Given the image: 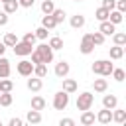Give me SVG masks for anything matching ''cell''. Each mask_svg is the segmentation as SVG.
Returning a JSON list of instances; mask_svg holds the SVG:
<instances>
[{
  "instance_id": "52",
  "label": "cell",
  "mask_w": 126,
  "mask_h": 126,
  "mask_svg": "<svg viewBox=\"0 0 126 126\" xmlns=\"http://www.w3.org/2000/svg\"><path fill=\"white\" fill-rule=\"evenodd\" d=\"M124 71H126V69H124Z\"/></svg>"
},
{
  "instance_id": "6",
  "label": "cell",
  "mask_w": 126,
  "mask_h": 126,
  "mask_svg": "<svg viewBox=\"0 0 126 126\" xmlns=\"http://www.w3.org/2000/svg\"><path fill=\"white\" fill-rule=\"evenodd\" d=\"M33 69H35V65H33L32 61H28V59H22V61L16 65V71H18L22 77H32V75H33Z\"/></svg>"
},
{
  "instance_id": "31",
  "label": "cell",
  "mask_w": 126,
  "mask_h": 126,
  "mask_svg": "<svg viewBox=\"0 0 126 126\" xmlns=\"http://www.w3.org/2000/svg\"><path fill=\"white\" fill-rule=\"evenodd\" d=\"M12 104V93H0V106H10Z\"/></svg>"
},
{
  "instance_id": "34",
  "label": "cell",
  "mask_w": 126,
  "mask_h": 126,
  "mask_svg": "<svg viewBox=\"0 0 126 126\" xmlns=\"http://www.w3.org/2000/svg\"><path fill=\"white\" fill-rule=\"evenodd\" d=\"M47 33H49V30H47V28H43V26H39V28L35 30V35H37V39H41V41H43V39H47Z\"/></svg>"
},
{
  "instance_id": "42",
  "label": "cell",
  "mask_w": 126,
  "mask_h": 126,
  "mask_svg": "<svg viewBox=\"0 0 126 126\" xmlns=\"http://www.w3.org/2000/svg\"><path fill=\"white\" fill-rule=\"evenodd\" d=\"M8 16H10V14H6L4 10L0 12V26H6V24H8Z\"/></svg>"
},
{
  "instance_id": "53",
  "label": "cell",
  "mask_w": 126,
  "mask_h": 126,
  "mask_svg": "<svg viewBox=\"0 0 126 126\" xmlns=\"http://www.w3.org/2000/svg\"><path fill=\"white\" fill-rule=\"evenodd\" d=\"M41 2H43V0H41Z\"/></svg>"
},
{
  "instance_id": "24",
  "label": "cell",
  "mask_w": 126,
  "mask_h": 126,
  "mask_svg": "<svg viewBox=\"0 0 126 126\" xmlns=\"http://www.w3.org/2000/svg\"><path fill=\"white\" fill-rule=\"evenodd\" d=\"M41 12H43L45 16L53 14V12H55V4H53V0H43V2H41Z\"/></svg>"
},
{
  "instance_id": "5",
  "label": "cell",
  "mask_w": 126,
  "mask_h": 126,
  "mask_svg": "<svg viewBox=\"0 0 126 126\" xmlns=\"http://www.w3.org/2000/svg\"><path fill=\"white\" fill-rule=\"evenodd\" d=\"M79 51L83 55H89L94 51V41H93V33H85L83 39H81V45H79Z\"/></svg>"
},
{
  "instance_id": "41",
  "label": "cell",
  "mask_w": 126,
  "mask_h": 126,
  "mask_svg": "<svg viewBox=\"0 0 126 126\" xmlns=\"http://www.w3.org/2000/svg\"><path fill=\"white\" fill-rule=\"evenodd\" d=\"M8 126H24V120L22 118H10Z\"/></svg>"
},
{
  "instance_id": "35",
  "label": "cell",
  "mask_w": 126,
  "mask_h": 126,
  "mask_svg": "<svg viewBox=\"0 0 126 126\" xmlns=\"http://www.w3.org/2000/svg\"><path fill=\"white\" fill-rule=\"evenodd\" d=\"M22 41H26V43H32V45H33V43L37 41V35H35V32H28V33L22 37Z\"/></svg>"
},
{
  "instance_id": "26",
  "label": "cell",
  "mask_w": 126,
  "mask_h": 126,
  "mask_svg": "<svg viewBox=\"0 0 126 126\" xmlns=\"http://www.w3.org/2000/svg\"><path fill=\"white\" fill-rule=\"evenodd\" d=\"M112 41H114V45H126V32H116L114 35H112Z\"/></svg>"
},
{
  "instance_id": "33",
  "label": "cell",
  "mask_w": 126,
  "mask_h": 126,
  "mask_svg": "<svg viewBox=\"0 0 126 126\" xmlns=\"http://www.w3.org/2000/svg\"><path fill=\"white\" fill-rule=\"evenodd\" d=\"M65 16H67V14H65V10H61V8H55V12H53V18H55V22H57V24H61V22L65 20Z\"/></svg>"
},
{
  "instance_id": "19",
  "label": "cell",
  "mask_w": 126,
  "mask_h": 126,
  "mask_svg": "<svg viewBox=\"0 0 126 126\" xmlns=\"http://www.w3.org/2000/svg\"><path fill=\"white\" fill-rule=\"evenodd\" d=\"M93 89H94V93H104V91L108 89V81H106V79H94Z\"/></svg>"
},
{
  "instance_id": "25",
  "label": "cell",
  "mask_w": 126,
  "mask_h": 126,
  "mask_svg": "<svg viewBox=\"0 0 126 126\" xmlns=\"http://www.w3.org/2000/svg\"><path fill=\"white\" fill-rule=\"evenodd\" d=\"M32 108L33 110H43L45 108V98L43 96H33L32 98Z\"/></svg>"
},
{
  "instance_id": "49",
  "label": "cell",
  "mask_w": 126,
  "mask_h": 126,
  "mask_svg": "<svg viewBox=\"0 0 126 126\" xmlns=\"http://www.w3.org/2000/svg\"><path fill=\"white\" fill-rule=\"evenodd\" d=\"M75 2H83V0H75Z\"/></svg>"
},
{
  "instance_id": "45",
  "label": "cell",
  "mask_w": 126,
  "mask_h": 126,
  "mask_svg": "<svg viewBox=\"0 0 126 126\" xmlns=\"http://www.w3.org/2000/svg\"><path fill=\"white\" fill-rule=\"evenodd\" d=\"M4 51H6V45H4V41H0V57L4 55Z\"/></svg>"
},
{
  "instance_id": "3",
  "label": "cell",
  "mask_w": 126,
  "mask_h": 126,
  "mask_svg": "<svg viewBox=\"0 0 126 126\" xmlns=\"http://www.w3.org/2000/svg\"><path fill=\"white\" fill-rule=\"evenodd\" d=\"M35 53L39 55L41 63H45V65L53 61V49L49 47V43H39V45L35 47Z\"/></svg>"
},
{
  "instance_id": "23",
  "label": "cell",
  "mask_w": 126,
  "mask_h": 126,
  "mask_svg": "<svg viewBox=\"0 0 126 126\" xmlns=\"http://www.w3.org/2000/svg\"><path fill=\"white\" fill-rule=\"evenodd\" d=\"M112 120L118 122V124H122V122L126 120V108H124V110H122V108H114V110H112Z\"/></svg>"
},
{
  "instance_id": "10",
  "label": "cell",
  "mask_w": 126,
  "mask_h": 126,
  "mask_svg": "<svg viewBox=\"0 0 126 126\" xmlns=\"http://www.w3.org/2000/svg\"><path fill=\"white\" fill-rule=\"evenodd\" d=\"M98 32H102L104 35H114V33H116V26H114L110 20H106V22H100Z\"/></svg>"
},
{
  "instance_id": "16",
  "label": "cell",
  "mask_w": 126,
  "mask_h": 126,
  "mask_svg": "<svg viewBox=\"0 0 126 126\" xmlns=\"http://www.w3.org/2000/svg\"><path fill=\"white\" fill-rule=\"evenodd\" d=\"M26 120L30 122V124H39L41 122V112L39 110H28V114H26Z\"/></svg>"
},
{
  "instance_id": "32",
  "label": "cell",
  "mask_w": 126,
  "mask_h": 126,
  "mask_svg": "<svg viewBox=\"0 0 126 126\" xmlns=\"http://www.w3.org/2000/svg\"><path fill=\"white\" fill-rule=\"evenodd\" d=\"M112 77H114V81L122 83V81L126 79V71H124V69H114V71H112Z\"/></svg>"
},
{
  "instance_id": "7",
  "label": "cell",
  "mask_w": 126,
  "mask_h": 126,
  "mask_svg": "<svg viewBox=\"0 0 126 126\" xmlns=\"http://www.w3.org/2000/svg\"><path fill=\"white\" fill-rule=\"evenodd\" d=\"M33 45L32 43H26V41H18L12 49H14V53L16 55H20V57H26V55H32L33 53V49H32Z\"/></svg>"
},
{
  "instance_id": "27",
  "label": "cell",
  "mask_w": 126,
  "mask_h": 126,
  "mask_svg": "<svg viewBox=\"0 0 126 126\" xmlns=\"http://www.w3.org/2000/svg\"><path fill=\"white\" fill-rule=\"evenodd\" d=\"M18 8H20V2H18V0H10V2L4 4V12H6V14H14Z\"/></svg>"
},
{
  "instance_id": "12",
  "label": "cell",
  "mask_w": 126,
  "mask_h": 126,
  "mask_svg": "<svg viewBox=\"0 0 126 126\" xmlns=\"http://www.w3.org/2000/svg\"><path fill=\"white\" fill-rule=\"evenodd\" d=\"M10 77V61L2 55L0 57V79H8Z\"/></svg>"
},
{
  "instance_id": "48",
  "label": "cell",
  "mask_w": 126,
  "mask_h": 126,
  "mask_svg": "<svg viewBox=\"0 0 126 126\" xmlns=\"http://www.w3.org/2000/svg\"><path fill=\"white\" fill-rule=\"evenodd\" d=\"M122 126H126V120H124V122H122Z\"/></svg>"
},
{
  "instance_id": "14",
  "label": "cell",
  "mask_w": 126,
  "mask_h": 126,
  "mask_svg": "<svg viewBox=\"0 0 126 126\" xmlns=\"http://www.w3.org/2000/svg\"><path fill=\"white\" fill-rule=\"evenodd\" d=\"M116 104H118V98H116L114 94H104V96H102V106H104V108L114 110V108H116Z\"/></svg>"
},
{
  "instance_id": "39",
  "label": "cell",
  "mask_w": 126,
  "mask_h": 126,
  "mask_svg": "<svg viewBox=\"0 0 126 126\" xmlns=\"http://www.w3.org/2000/svg\"><path fill=\"white\" fill-rule=\"evenodd\" d=\"M116 10L124 14L126 12V0H116Z\"/></svg>"
},
{
  "instance_id": "11",
  "label": "cell",
  "mask_w": 126,
  "mask_h": 126,
  "mask_svg": "<svg viewBox=\"0 0 126 126\" xmlns=\"http://www.w3.org/2000/svg\"><path fill=\"white\" fill-rule=\"evenodd\" d=\"M94 120H96V114H94L93 110H85V112L81 114V124H83V126H93Z\"/></svg>"
},
{
  "instance_id": "13",
  "label": "cell",
  "mask_w": 126,
  "mask_h": 126,
  "mask_svg": "<svg viewBox=\"0 0 126 126\" xmlns=\"http://www.w3.org/2000/svg\"><path fill=\"white\" fill-rule=\"evenodd\" d=\"M41 87H43V81L39 79V77H32V79H28V89L30 91H33V93H37V91H41Z\"/></svg>"
},
{
  "instance_id": "36",
  "label": "cell",
  "mask_w": 126,
  "mask_h": 126,
  "mask_svg": "<svg viewBox=\"0 0 126 126\" xmlns=\"http://www.w3.org/2000/svg\"><path fill=\"white\" fill-rule=\"evenodd\" d=\"M104 37H106V35H104L102 32H94V33H93V41H94V45H102V43H104Z\"/></svg>"
},
{
  "instance_id": "43",
  "label": "cell",
  "mask_w": 126,
  "mask_h": 126,
  "mask_svg": "<svg viewBox=\"0 0 126 126\" xmlns=\"http://www.w3.org/2000/svg\"><path fill=\"white\" fill-rule=\"evenodd\" d=\"M18 2H20V6H24V8H32L35 0H18Z\"/></svg>"
},
{
  "instance_id": "28",
  "label": "cell",
  "mask_w": 126,
  "mask_h": 126,
  "mask_svg": "<svg viewBox=\"0 0 126 126\" xmlns=\"http://www.w3.org/2000/svg\"><path fill=\"white\" fill-rule=\"evenodd\" d=\"M33 75H35V77H39V79L47 77V65H45V63H39V65H35V69H33Z\"/></svg>"
},
{
  "instance_id": "29",
  "label": "cell",
  "mask_w": 126,
  "mask_h": 126,
  "mask_svg": "<svg viewBox=\"0 0 126 126\" xmlns=\"http://www.w3.org/2000/svg\"><path fill=\"white\" fill-rule=\"evenodd\" d=\"M108 20L116 26V24H120V22L124 20V14H122V12H118V10H112V12H110V16H108Z\"/></svg>"
},
{
  "instance_id": "47",
  "label": "cell",
  "mask_w": 126,
  "mask_h": 126,
  "mask_svg": "<svg viewBox=\"0 0 126 126\" xmlns=\"http://www.w3.org/2000/svg\"><path fill=\"white\" fill-rule=\"evenodd\" d=\"M0 93H2V79H0Z\"/></svg>"
},
{
  "instance_id": "46",
  "label": "cell",
  "mask_w": 126,
  "mask_h": 126,
  "mask_svg": "<svg viewBox=\"0 0 126 126\" xmlns=\"http://www.w3.org/2000/svg\"><path fill=\"white\" fill-rule=\"evenodd\" d=\"M0 2H2V4H6V2H10V0H0Z\"/></svg>"
},
{
  "instance_id": "38",
  "label": "cell",
  "mask_w": 126,
  "mask_h": 126,
  "mask_svg": "<svg viewBox=\"0 0 126 126\" xmlns=\"http://www.w3.org/2000/svg\"><path fill=\"white\" fill-rule=\"evenodd\" d=\"M102 6L112 12V10H116V0H102Z\"/></svg>"
},
{
  "instance_id": "18",
  "label": "cell",
  "mask_w": 126,
  "mask_h": 126,
  "mask_svg": "<svg viewBox=\"0 0 126 126\" xmlns=\"http://www.w3.org/2000/svg\"><path fill=\"white\" fill-rule=\"evenodd\" d=\"M2 41H4V45H6V47H14L20 39H18V35H16L14 32H8V33L4 35V39H2Z\"/></svg>"
},
{
  "instance_id": "2",
  "label": "cell",
  "mask_w": 126,
  "mask_h": 126,
  "mask_svg": "<svg viewBox=\"0 0 126 126\" xmlns=\"http://www.w3.org/2000/svg\"><path fill=\"white\" fill-rule=\"evenodd\" d=\"M93 102H94L93 93L85 91V93H81V94H79V98H77V110H83V112H85V110H91Z\"/></svg>"
},
{
  "instance_id": "37",
  "label": "cell",
  "mask_w": 126,
  "mask_h": 126,
  "mask_svg": "<svg viewBox=\"0 0 126 126\" xmlns=\"http://www.w3.org/2000/svg\"><path fill=\"white\" fill-rule=\"evenodd\" d=\"M14 89V83L10 79H2V93H12Z\"/></svg>"
},
{
  "instance_id": "20",
  "label": "cell",
  "mask_w": 126,
  "mask_h": 126,
  "mask_svg": "<svg viewBox=\"0 0 126 126\" xmlns=\"http://www.w3.org/2000/svg\"><path fill=\"white\" fill-rule=\"evenodd\" d=\"M108 16H110V10H108V8H104V6H100V8L94 12V18H96L98 22H106V20H108Z\"/></svg>"
},
{
  "instance_id": "22",
  "label": "cell",
  "mask_w": 126,
  "mask_h": 126,
  "mask_svg": "<svg viewBox=\"0 0 126 126\" xmlns=\"http://www.w3.org/2000/svg\"><path fill=\"white\" fill-rule=\"evenodd\" d=\"M63 91L69 93V94L75 93V91H77V81H75V79H63Z\"/></svg>"
},
{
  "instance_id": "15",
  "label": "cell",
  "mask_w": 126,
  "mask_h": 126,
  "mask_svg": "<svg viewBox=\"0 0 126 126\" xmlns=\"http://www.w3.org/2000/svg\"><path fill=\"white\" fill-rule=\"evenodd\" d=\"M108 55H110V59H112V61L122 59V57H124V47H122V45H114V47H110V49H108Z\"/></svg>"
},
{
  "instance_id": "50",
  "label": "cell",
  "mask_w": 126,
  "mask_h": 126,
  "mask_svg": "<svg viewBox=\"0 0 126 126\" xmlns=\"http://www.w3.org/2000/svg\"><path fill=\"white\" fill-rule=\"evenodd\" d=\"M124 53H126V45H124Z\"/></svg>"
},
{
  "instance_id": "4",
  "label": "cell",
  "mask_w": 126,
  "mask_h": 126,
  "mask_svg": "<svg viewBox=\"0 0 126 126\" xmlns=\"http://www.w3.org/2000/svg\"><path fill=\"white\" fill-rule=\"evenodd\" d=\"M67 104H69V93L59 91V93L53 94V108H55V110H65Z\"/></svg>"
},
{
  "instance_id": "9",
  "label": "cell",
  "mask_w": 126,
  "mask_h": 126,
  "mask_svg": "<svg viewBox=\"0 0 126 126\" xmlns=\"http://www.w3.org/2000/svg\"><path fill=\"white\" fill-rule=\"evenodd\" d=\"M96 120H98L100 124H110V122H112V110H110V108L98 110V112H96Z\"/></svg>"
},
{
  "instance_id": "40",
  "label": "cell",
  "mask_w": 126,
  "mask_h": 126,
  "mask_svg": "<svg viewBox=\"0 0 126 126\" xmlns=\"http://www.w3.org/2000/svg\"><path fill=\"white\" fill-rule=\"evenodd\" d=\"M59 126H75V120L73 118H61L59 120Z\"/></svg>"
},
{
  "instance_id": "17",
  "label": "cell",
  "mask_w": 126,
  "mask_h": 126,
  "mask_svg": "<svg viewBox=\"0 0 126 126\" xmlns=\"http://www.w3.org/2000/svg\"><path fill=\"white\" fill-rule=\"evenodd\" d=\"M85 22H87V20H85V16H81V14H75V16H71V22H69V24H71V28H75V30H81V28L85 26Z\"/></svg>"
},
{
  "instance_id": "8",
  "label": "cell",
  "mask_w": 126,
  "mask_h": 126,
  "mask_svg": "<svg viewBox=\"0 0 126 126\" xmlns=\"http://www.w3.org/2000/svg\"><path fill=\"white\" fill-rule=\"evenodd\" d=\"M69 69H71V67H69V63L61 59V61L55 65V75H57L59 79H65V77L69 75Z\"/></svg>"
},
{
  "instance_id": "30",
  "label": "cell",
  "mask_w": 126,
  "mask_h": 126,
  "mask_svg": "<svg viewBox=\"0 0 126 126\" xmlns=\"http://www.w3.org/2000/svg\"><path fill=\"white\" fill-rule=\"evenodd\" d=\"M49 47L55 51V49H63V39L61 37H57V35H53L51 39H49Z\"/></svg>"
},
{
  "instance_id": "1",
  "label": "cell",
  "mask_w": 126,
  "mask_h": 126,
  "mask_svg": "<svg viewBox=\"0 0 126 126\" xmlns=\"http://www.w3.org/2000/svg\"><path fill=\"white\" fill-rule=\"evenodd\" d=\"M112 71H114V65L110 63V59H98V61L93 63V73L94 75L108 77V75H112Z\"/></svg>"
},
{
  "instance_id": "44",
  "label": "cell",
  "mask_w": 126,
  "mask_h": 126,
  "mask_svg": "<svg viewBox=\"0 0 126 126\" xmlns=\"http://www.w3.org/2000/svg\"><path fill=\"white\" fill-rule=\"evenodd\" d=\"M32 63H33V65H39V63H41V59H39V55L35 53V49H33V53H32Z\"/></svg>"
},
{
  "instance_id": "21",
  "label": "cell",
  "mask_w": 126,
  "mask_h": 126,
  "mask_svg": "<svg viewBox=\"0 0 126 126\" xmlns=\"http://www.w3.org/2000/svg\"><path fill=\"white\" fill-rule=\"evenodd\" d=\"M41 26H43V28H47V30H53V28H55V26H59V24L55 22L53 14H49V16H43V18H41Z\"/></svg>"
},
{
  "instance_id": "51",
  "label": "cell",
  "mask_w": 126,
  "mask_h": 126,
  "mask_svg": "<svg viewBox=\"0 0 126 126\" xmlns=\"http://www.w3.org/2000/svg\"><path fill=\"white\" fill-rule=\"evenodd\" d=\"M0 126H2V122H0Z\"/></svg>"
}]
</instances>
